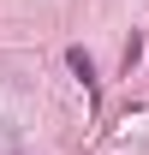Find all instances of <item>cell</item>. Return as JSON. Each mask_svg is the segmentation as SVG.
Instances as JSON below:
<instances>
[{
	"label": "cell",
	"mask_w": 149,
	"mask_h": 155,
	"mask_svg": "<svg viewBox=\"0 0 149 155\" xmlns=\"http://www.w3.org/2000/svg\"><path fill=\"white\" fill-rule=\"evenodd\" d=\"M66 60H72V72L84 78V90H90V101H95V90H101V78H95V60L84 54V48H72V54H66Z\"/></svg>",
	"instance_id": "cell-1"
}]
</instances>
